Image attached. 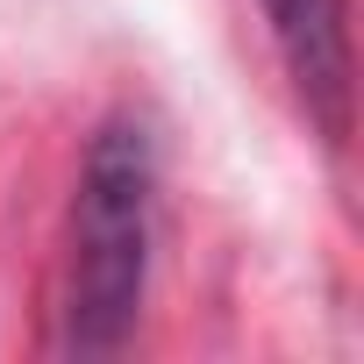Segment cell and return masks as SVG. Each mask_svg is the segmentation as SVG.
Segmentation results:
<instances>
[{"instance_id":"1","label":"cell","mask_w":364,"mask_h":364,"mask_svg":"<svg viewBox=\"0 0 364 364\" xmlns=\"http://www.w3.org/2000/svg\"><path fill=\"white\" fill-rule=\"evenodd\" d=\"M150 208L157 157L143 122L114 114L93 129L72 193V279H65V350L114 357L136 336L150 286Z\"/></svg>"},{"instance_id":"2","label":"cell","mask_w":364,"mask_h":364,"mask_svg":"<svg viewBox=\"0 0 364 364\" xmlns=\"http://www.w3.org/2000/svg\"><path fill=\"white\" fill-rule=\"evenodd\" d=\"M264 22H272V43L307 100V114L343 136L350 129V8L343 0H257Z\"/></svg>"}]
</instances>
